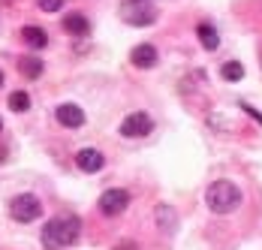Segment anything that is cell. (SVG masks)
<instances>
[{
    "mask_svg": "<svg viewBox=\"0 0 262 250\" xmlns=\"http://www.w3.org/2000/svg\"><path fill=\"white\" fill-rule=\"evenodd\" d=\"M81 232V220L76 214H60V217H52L49 223L42 226V247L46 250H63L70 244H76Z\"/></svg>",
    "mask_w": 262,
    "mask_h": 250,
    "instance_id": "obj_1",
    "label": "cell"
},
{
    "mask_svg": "<svg viewBox=\"0 0 262 250\" xmlns=\"http://www.w3.org/2000/svg\"><path fill=\"white\" fill-rule=\"evenodd\" d=\"M205 202H208V208L214 214H229V211H235L238 202H241V190L232 181H214L205 190Z\"/></svg>",
    "mask_w": 262,
    "mask_h": 250,
    "instance_id": "obj_2",
    "label": "cell"
},
{
    "mask_svg": "<svg viewBox=\"0 0 262 250\" xmlns=\"http://www.w3.org/2000/svg\"><path fill=\"white\" fill-rule=\"evenodd\" d=\"M121 18L133 27H151L157 22V9L151 0H124L121 3Z\"/></svg>",
    "mask_w": 262,
    "mask_h": 250,
    "instance_id": "obj_3",
    "label": "cell"
},
{
    "mask_svg": "<svg viewBox=\"0 0 262 250\" xmlns=\"http://www.w3.org/2000/svg\"><path fill=\"white\" fill-rule=\"evenodd\" d=\"M9 214L18 223H33L42 214V202L36 199L33 193H21V196H15V199L9 202Z\"/></svg>",
    "mask_w": 262,
    "mask_h": 250,
    "instance_id": "obj_4",
    "label": "cell"
},
{
    "mask_svg": "<svg viewBox=\"0 0 262 250\" xmlns=\"http://www.w3.org/2000/svg\"><path fill=\"white\" fill-rule=\"evenodd\" d=\"M97 208H100V214H105V217H118V214H124L130 208V193L112 187V190H105L103 196H100Z\"/></svg>",
    "mask_w": 262,
    "mask_h": 250,
    "instance_id": "obj_5",
    "label": "cell"
},
{
    "mask_svg": "<svg viewBox=\"0 0 262 250\" xmlns=\"http://www.w3.org/2000/svg\"><path fill=\"white\" fill-rule=\"evenodd\" d=\"M151 130H154V121H151L148 112H133V115H127V118L121 121V136H124V139H142V136H148Z\"/></svg>",
    "mask_w": 262,
    "mask_h": 250,
    "instance_id": "obj_6",
    "label": "cell"
},
{
    "mask_svg": "<svg viewBox=\"0 0 262 250\" xmlns=\"http://www.w3.org/2000/svg\"><path fill=\"white\" fill-rule=\"evenodd\" d=\"M54 118H57V124L67 127V130H76V127L84 124V112H81L76 102H60L54 109Z\"/></svg>",
    "mask_w": 262,
    "mask_h": 250,
    "instance_id": "obj_7",
    "label": "cell"
},
{
    "mask_svg": "<svg viewBox=\"0 0 262 250\" xmlns=\"http://www.w3.org/2000/svg\"><path fill=\"white\" fill-rule=\"evenodd\" d=\"M76 166H79L81 172H100L105 166V157H103V151H97V148H81L79 154H76Z\"/></svg>",
    "mask_w": 262,
    "mask_h": 250,
    "instance_id": "obj_8",
    "label": "cell"
},
{
    "mask_svg": "<svg viewBox=\"0 0 262 250\" xmlns=\"http://www.w3.org/2000/svg\"><path fill=\"white\" fill-rule=\"evenodd\" d=\"M157 57H160L157 49H154V46H148V43L136 46V49H133V54H130V60L139 67V70H151V67L157 64Z\"/></svg>",
    "mask_w": 262,
    "mask_h": 250,
    "instance_id": "obj_9",
    "label": "cell"
},
{
    "mask_svg": "<svg viewBox=\"0 0 262 250\" xmlns=\"http://www.w3.org/2000/svg\"><path fill=\"white\" fill-rule=\"evenodd\" d=\"M63 30L67 33H73V36H84L91 25H88V18H84V12H70L67 18H63Z\"/></svg>",
    "mask_w": 262,
    "mask_h": 250,
    "instance_id": "obj_10",
    "label": "cell"
},
{
    "mask_svg": "<svg viewBox=\"0 0 262 250\" xmlns=\"http://www.w3.org/2000/svg\"><path fill=\"white\" fill-rule=\"evenodd\" d=\"M21 39H25L30 49H46V46H49V33H46L42 27H33V25H27L25 30H21Z\"/></svg>",
    "mask_w": 262,
    "mask_h": 250,
    "instance_id": "obj_11",
    "label": "cell"
},
{
    "mask_svg": "<svg viewBox=\"0 0 262 250\" xmlns=\"http://www.w3.org/2000/svg\"><path fill=\"white\" fill-rule=\"evenodd\" d=\"M196 36H199L202 49H208V51H214L217 46H220V36H217V30H214L208 22H202V25L196 27Z\"/></svg>",
    "mask_w": 262,
    "mask_h": 250,
    "instance_id": "obj_12",
    "label": "cell"
},
{
    "mask_svg": "<svg viewBox=\"0 0 262 250\" xmlns=\"http://www.w3.org/2000/svg\"><path fill=\"white\" fill-rule=\"evenodd\" d=\"M157 226L163 229V232H175V226H178V217H175V211L169 208V205H160L157 208Z\"/></svg>",
    "mask_w": 262,
    "mask_h": 250,
    "instance_id": "obj_13",
    "label": "cell"
},
{
    "mask_svg": "<svg viewBox=\"0 0 262 250\" xmlns=\"http://www.w3.org/2000/svg\"><path fill=\"white\" fill-rule=\"evenodd\" d=\"M18 70L25 78H39L42 75V60H36V57H18Z\"/></svg>",
    "mask_w": 262,
    "mask_h": 250,
    "instance_id": "obj_14",
    "label": "cell"
},
{
    "mask_svg": "<svg viewBox=\"0 0 262 250\" xmlns=\"http://www.w3.org/2000/svg\"><path fill=\"white\" fill-rule=\"evenodd\" d=\"M220 75H223L226 81H241V78H244V67H241L238 60H226V64L220 67Z\"/></svg>",
    "mask_w": 262,
    "mask_h": 250,
    "instance_id": "obj_15",
    "label": "cell"
},
{
    "mask_svg": "<svg viewBox=\"0 0 262 250\" xmlns=\"http://www.w3.org/2000/svg\"><path fill=\"white\" fill-rule=\"evenodd\" d=\"M9 109H12V112H27V109H30V97H27L25 91H15V94L9 97Z\"/></svg>",
    "mask_w": 262,
    "mask_h": 250,
    "instance_id": "obj_16",
    "label": "cell"
},
{
    "mask_svg": "<svg viewBox=\"0 0 262 250\" xmlns=\"http://www.w3.org/2000/svg\"><path fill=\"white\" fill-rule=\"evenodd\" d=\"M36 3H39L42 12H57V9L63 6V0H36Z\"/></svg>",
    "mask_w": 262,
    "mask_h": 250,
    "instance_id": "obj_17",
    "label": "cell"
},
{
    "mask_svg": "<svg viewBox=\"0 0 262 250\" xmlns=\"http://www.w3.org/2000/svg\"><path fill=\"white\" fill-rule=\"evenodd\" d=\"M241 112H247V115H250L253 121H259V124H262V112H256L253 106H247V102H244V106H241Z\"/></svg>",
    "mask_w": 262,
    "mask_h": 250,
    "instance_id": "obj_18",
    "label": "cell"
},
{
    "mask_svg": "<svg viewBox=\"0 0 262 250\" xmlns=\"http://www.w3.org/2000/svg\"><path fill=\"white\" fill-rule=\"evenodd\" d=\"M115 250H139V247H136V244H118Z\"/></svg>",
    "mask_w": 262,
    "mask_h": 250,
    "instance_id": "obj_19",
    "label": "cell"
},
{
    "mask_svg": "<svg viewBox=\"0 0 262 250\" xmlns=\"http://www.w3.org/2000/svg\"><path fill=\"white\" fill-rule=\"evenodd\" d=\"M0 88H3V73H0Z\"/></svg>",
    "mask_w": 262,
    "mask_h": 250,
    "instance_id": "obj_20",
    "label": "cell"
},
{
    "mask_svg": "<svg viewBox=\"0 0 262 250\" xmlns=\"http://www.w3.org/2000/svg\"><path fill=\"white\" fill-rule=\"evenodd\" d=\"M0 130H3V121H0Z\"/></svg>",
    "mask_w": 262,
    "mask_h": 250,
    "instance_id": "obj_21",
    "label": "cell"
}]
</instances>
